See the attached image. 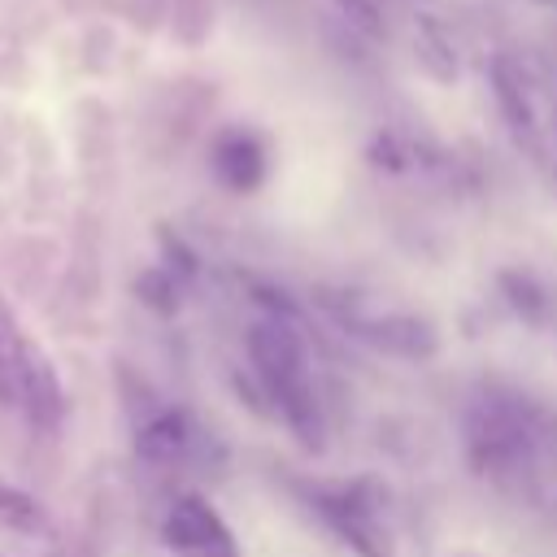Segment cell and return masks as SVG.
<instances>
[{"label":"cell","mask_w":557,"mask_h":557,"mask_svg":"<svg viewBox=\"0 0 557 557\" xmlns=\"http://www.w3.org/2000/svg\"><path fill=\"white\" fill-rule=\"evenodd\" d=\"M248 361H252V374L265 387V396L278 405V413L287 418V426L300 435V444L318 448V435H322L318 392H313L305 344H300L296 326L287 318H261V322H252L248 326Z\"/></svg>","instance_id":"cell-1"},{"label":"cell","mask_w":557,"mask_h":557,"mask_svg":"<svg viewBox=\"0 0 557 557\" xmlns=\"http://www.w3.org/2000/svg\"><path fill=\"white\" fill-rule=\"evenodd\" d=\"M470 457L496 483H522L531 470V431L505 405H474L470 413Z\"/></svg>","instance_id":"cell-2"},{"label":"cell","mask_w":557,"mask_h":557,"mask_svg":"<svg viewBox=\"0 0 557 557\" xmlns=\"http://www.w3.org/2000/svg\"><path fill=\"white\" fill-rule=\"evenodd\" d=\"M17 409L35 431H57L65 418V387L52 366V357L26 335L22 348V370H17Z\"/></svg>","instance_id":"cell-3"},{"label":"cell","mask_w":557,"mask_h":557,"mask_svg":"<svg viewBox=\"0 0 557 557\" xmlns=\"http://www.w3.org/2000/svg\"><path fill=\"white\" fill-rule=\"evenodd\" d=\"M322 518L335 527V535L357 548L361 557H392V544H387V531L383 522L374 518V500L361 496V487H339V492H318L313 496Z\"/></svg>","instance_id":"cell-4"},{"label":"cell","mask_w":557,"mask_h":557,"mask_svg":"<svg viewBox=\"0 0 557 557\" xmlns=\"http://www.w3.org/2000/svg\"><path fill=\"white\" fill-rule=\"evenodd\" d=\"M161 540H165V548H174L183 557H205V553L231 544V527L222 522V513L205 496L187 492L161 518Z\"/></svg>","instance_id":"cell-5"},{"label":"cell","mask_w":557,"mask_h":557,"mask_svg":"<svg viewBox=\"0 0 557 557\" xmlns=\"http://www.w3.org/2000/svg\"><path fill=\"white\" fill-rule=\"evenodd\" d=\"M344 326L357 339H366V344H374L379 352H392V357H431L440 348L435 326L418 313H383V318H357L352 313V318H344Z\"/></svg>","instance_id":"cell-6"},{"label":"cell","mask_w":557,"mask_h":557,"mask_svg":"<svg viewBox=\"0 0 557 557\" xmlns=\"http://www.w3.org/2000/svg\"><path fill=\"white\" fill-rule=\"evenodd\" d=\"M209 165H213V174H218L222 187H231V191H257L261 178H265V148H261V139L252 131L231 126V131H222L213 139Z\"/></svg>","instance_id":"cell-7"},{"label":"cell","mask_w":557,"mask_h":557,"mask_svg":"<svg viewBox=\"0 0 557 557\" xmlns=\"http://www.w3.org/2000/svg\"><path fill=\"white\" fill-rule=\"evenodd\" d=\"M187 444H191V422H187V413H178V409H161V413H152V418L135 431V457L148 461V466H170V461H178V457L187 453Z\"/></svg>","instance_id":"cell-8"},{"label":"cell","mask_w":557,"mask_h":557,"mask_svg":"<svg viewBox=\"0 0 557 557\" xmlns=\"http://www.w3.org/2000/svg\"><path fill=\"white\" fill-rule=\"evenodd\" d=\"M487 83H492V96H496L505 122H509L518 135H531V131H535V104H531V87H527L522 65H513L509 57H492Z\"/></svg>","instance_id":"cell-9"},{"label":"cell","mask_w":557,"mask_h":557,"mask_svg":"<svg viewBox=\"0 0 557 557\" xmlns=\"http://www.w3.org/2000/svg\"><path fill=\"white\" fill-rule=\"evenodd\" d=\"M22 348H26V331L9 305V296L0 292V405H17V370H22Z\"/></svg>","instance_id":"cell-10"},{"label":"cell","mask_w":557,"mask_h":557,"mask_svg":"<svg viewBox=\"0 0 557 557\" xmlns=\"http://www.w3.org/2000/svg\"><path fill=\"white\" fill-rule=\"evenodd\" d=\"M0 527L17 535H44L48 531V509L35 492L0 479Z\"/></svg>","instance_id":"cell-11"},{"label":"cell","mask_w":557,"mask_h":557,"mask_svg":"<svg viewBox=\"0 0 557 557\" xmlns=\"http://www.w3.org/2000/svg\"><path fill=\"white\" fill-rule=\"evenodd\" d=\"M131 287H135L139 305L152 309V313H161V318H170V313L178 309V283H174V274H170L165 265H148V270H139Z\"/></svg>","instance_id":"cell-12"},{"label":"cell","mask_w":557,"mask_h":557,"mask_svg":"<svg viewBox=\"0 0 557 557\" xmlns=\"http://www.w3.org/2000/svg\"><path fill=\"white\" fill-rule=\"evenodd\" d=\"M161 248H165V257H170V265H174L178 274H196V252H187V248H183V239H178V235H170L165 226H161Z\"/></svg>","instance_id":"cell-13"},{"label":"cell","mask_w":557,"mask_h":557,"mask_svg":"<svg viewBox=\"0 0 557 557\" xmlns=\"http://www.w3.org/2000/svg\"><path fill=\"white\" fill-rule=\"evenodd\" d=\"M540 4H557V0H540Z\"/></svg>","instance_id":"cell-14"},{"label":"cell","mask_w":557,"mask_h":557,"mask_svg":"<svg viewBox=\"0 0 557 557\" xmlns=\"http://www.w3.org/2000/svg\"><path fill=\"white\" fill-rule=\"evenodd\" d=\"M0 557H4V553H0Z\"/></svg>","instance_id":"cell-15"}]
</instances>
